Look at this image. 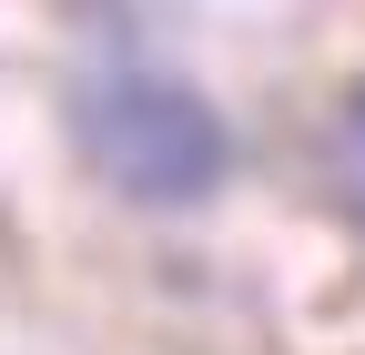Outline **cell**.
Returning <instances> with one entry per match:
<instances>
[{
    "label": "cell",
    "mask_w": 365,
    "mask_h": 355,
    "mask_svg": "<svg viewBox=\"0 0 365 355\" xmlns=\"http://www.w3.org/2000/svg\"><path fill=\"white\" fill-rule=\"evenodd\" d=\"M91 153H102L112 183H132L143 203H182L203 193L223 173V132L193 92H173V81H112L102 102H91Z\"/></svg>",
    "instance_id": "6da1fadb"
},
{
    "label": "cell",
    "mask_w": 365,
    "mask_h": 355,
    "mask_svg": "<svg viewBox=\"0 0 365 355\" xmlns=\"http://www.w3.org/2000/svg\"><path fill=\"white\" fill-rule=\"evenodd\" d=\"M345 183H355V203H365V92H355V112H345Z\"/></svg>",
    "instance_id": "7a4b0ae2"
}]
</instances>
